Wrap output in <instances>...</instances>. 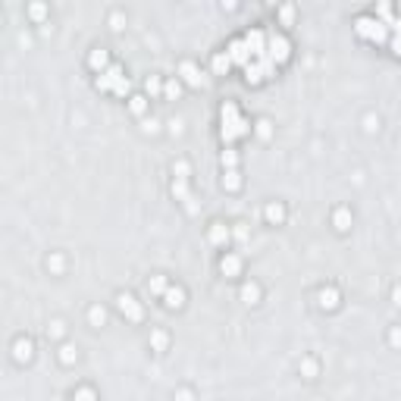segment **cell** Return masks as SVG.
Returning <instances> with one entry per match:
<instances>
[{"label":"cell","instance_id":"6da1fadb","mask_svg":"<svg viewBox=\"0 0 401 401\" xmlns=\"http://www.w3.org/2000/svg\"><path fill=\"white\" fill-rule=\"evenodd\" d=\"M242 135H248V123L238 116V107L232 100H226L223 104V141H235Z\"/></svg>","mask_w":401,"mask_h":401},{"label":"cell","instance_id":"7a4b0ae2","mask_svg":"<svg viewBox=\"0 0 401 401\" xmlns=\"http://www.w3.org/2000/svg\"><path fill=\"white\" fill-rule=\"evenodd\" d=\"M267 57L273 60V63H285V60L292 57V47H288V41L282 35H273L267 41Z\"/></svg>","mask_w":401,"mask_h":401},{"label":"cell","instance_id":"3957f363","mask_svg":"<svg viewBox=\"0 0 401 401\" xmlns=\"http://www.w3.org/2000/svg\"><path fill=\"white\" fill-rule=\"evenodd\" d=\"M245 44H248V50H251L254 60H263V57H267V38H263V31H248Z\"/></svg>","mask_w":401,"mask_h":401},{"label":"cell","instance_id":"277c9868","mask_svg":"<svg viewBox=\"0 0 401 401\" xmlns=\"http://www.w3.org/2000/svg\"><path fill=\"white\" fill-rule=\"evenodd\" d=\"M226 54H229V60H232V63H238V66H248V60H251V50H248V44H245V41H232Z\"/></svg>","mask_w":401,"mask_h":401},{"label":"cell","instance_id":"5b68a950","mask_svg":"<svg viewBox=\"0 0 401 401\" xmlns=\"http://www.w3.org/2000/svg\"><path fill=\"white\" fill-rule=\"evenodd\" d=\"M119 310H123L129 320H141V304L135 301L132 295H119Z\"/></svg>","mask_w":401,"mask_h":401},{"label":"cell","instance_id":"8992f818","mask_svg":"<svg viewBox=\"0 0 401 401\" xmlns=\"http://www.w3.org/2000/svg\"><path fill=\"white\" fill-rule=\"evenodd\" d=\"M219 270H223L226 276H238V270H242V260H238L235 254H229V257H223V263H219Z\"/></svg>","mask_w":401,"mask_h":401},{"label":"cell","instance_id":"52a82bcc","mask_svg":"<svg viewBox=\"0 0 401 401\" xmlns=\"http://www.w3.org/2000/svg\"><path fill=\"white\" fill-rule=\"evenodd\" d=\"M370 41H376V44L389 41V25L382 22V19H376V25H373V35H370Z\"/></svg>","mask_w":401,"mask_h":401},{"label":"cell","instance_id":"ba28073f","mask_svg":"<svg viewBox=\"0 0 401 401\" xmlns=\"http://www.w3.org/2000/svg\"><path fill=\"white\" fill-rule=\"evenodd\" d=\"M166 307H182V301H185V295H182V288H166Z\"/></svg>","mask_w":401,"mask_h":401},{"label":"cell","instance_id":"9c48e42d","mask_svg":"<svg viewBox=\"0 0 401 401\" xmlns=\"http://www.w3.org/2000/svg\"><path fill=\"white\" fill-rule=\"evenodd\" d=\"M373 25H376V19H367V16H364V19H357V22H354V29H357V35L370 38V35H373Z\"/></svg>","mask_w":401,"mask_h":401},{"label":"cell","instance_id":"30bf717a","mask_svg":"<svg viewBox=\"0 0 401 401\" xmlns=\"http://www.w3.org/2000/svg\"><path fill=\"white\" fill-rule=\"evenodd\" d=\"M182 75H185L188 85H201V75H198V69H194V63H182Z\"/></svg>","mask_w":401,"mask_h":401},{"label":"cell","instance_id":"8fae6325","mask_svg":"<svg viewBox=\"0 0 401 401\" xmlns=\"http://www.w3.org/2000/svg\"><path fill=\"white\" fill-rule=\"evenodd\" d=\"M229 66H232L229 54H216V57H213V69H216L219 75H223V72H229Z\"/></svg>","mask_w":401,"mask_h":401},{"label":"cell","instance_id":"7c38bea8","mask_svg":"<svg viewBox=\"0 0 401 401\" xmlns=\"http://www.w3.org/2000/svg\"><path fill=\"white\" fill-rule=\"evenodd\" d=\"M320 304H323V307H336V304H339L336 288H323V292H320Z\"/></svg>","mask_w":401,"mask_h":401},{"label":"cell","instance_id":"4fadbf2b","mask_svg":"<svg viewBox=\"0 0 401 401\" xmlns=\"http://www.w3.org/2000/svg\"><path fill=\"white\" fill-rule=\"evenodd\" d=\"M226 238H229V229H226V226H219V223H216V226L210 229V242H213V245L226 242Z\"/></svg>","mask_w":401,"mask_h":401},{"label":"cell","instance_id":"5bb4252c","mask_svg":"<svg viewBox=\"0 0 401 401\" xmlns=\"http://www.w3.org/2000/svg\"><path fill=\"white\" fill-rule=\"evenodd\" d=\"M29 357H31V342H22L19 339L16 342V361H29Z\"/></svg>","mask_w":401,"mask_h":401},{"label":"cell","instance_id":"9a60e30c","mask_svg":"<svg viewBox=\"0 0 401 401\" xmlns=\"http://www.w3.org/2000/svg\"><path fill=\"white\" fill-rule=\"evenodd\" d=\"M245 79H248L251 85H257V82L263 79V72H260V66H251V63H248V66H245Z\"/></svg>","mask_w":401,"mask_h":401},{"label":"cell","instance_id":"2e32d148","mask_svg":"<svg viewBox=\"0 0 401 401\" xmlns=\"http://www.w3.org/2000/svg\"><path fill=\"white\" fill-rule=\"evenodd\" d=\"M223 185H226L229 191H235L238 185H242V179H238V173H235V169H229V173L223 176Z\"/></svg>","mask_w":401,"mask_h":401},{"label":"cell","instance_id":"e0dca14e","mask_svg":"<svg viewBox=\"0 0 401 401\" xmlns=\"http://www.w3.org/2000/svg\"><path fill=\"white\" fill-rule=\"evenodd\" d=\"M242 298H245L248 304H254V301H257V285H245V288H242Z\"/></svg>","mask_w":401,"mask_h":401},{"label":"cell","instance_id":"ac0fdd59","mask_svg":"<svg viewBox=\"0 0 401 401\" xmlns=\"http://www.w3.org/2000/svg\"><path fill=\"white\" fill-rule=\"evenodd\" d=\"M151 292H163L166 295V279L163 276H154L151 279Z\"/></svg>","mask_w":401,"mask_h":401},{"label":"cell","instance_id":"d6986e66","mask_svg":"<svg viewBox=\"0 0 401 401\" xmlns=\"http://www.w3.org/2000/svg\"><path fill=\"white\" fill-rule=\"evenodd\" d=\"M348 223H351L348 210H339V213H336V226H339V229H348Z\"/></svg>","mask_w":401,"mask_h":401},{"label":"cell","instance_id":"ffe728a7","mask_svg":"<svg viewBox=\"0 0 401 401\" xmlns=\"http://www.w3.org/2000/svg\"><path fill=\"white\" fill-rule=\"evenodd\" d=\"M107 63V54L104 50H94V54H91V66H104Z\"/></svg>","mask_w":401,"mask_h":401},{"label":"cell","instance_id":"44dd1931","mask_svg":"<svg viewBox=\"0 0 401 401\" xmlns=\"http://www.w3.org/2000/svg\"><path fill=\"white\" fill-rule=\"evenodd\" d=\"M75 401H94V392L91 389H79L75 392Z\"/></svg>","mask_w":401,"mask_h":401},{"label":"cell","instance_id":"7402d4cb","mask_svg":"<svg viewBox=\"0 0 401 401\" xmlns=\"http://www.w3.org/2000/svg\"><path fill=\"white\" fill-rule=\"evenodd\" d=\"M389 44H392V50L401 57V31H392V41H389Z\"/></svg>","mask_w":401,"mask_h":401},{"label":"cell","instance_id":"603a6c76","mask_svg":"<svg viewBox=\"0 0 401 401\" xmlns=\"http://www.w3.org/2000/svg\"><path fill=\"white\" fill-rule=\"evenodd\" d=\"M267 216H270V219H282V207H279V204L267 207Z\"/></svg>","mask_w":401,"mask_h":401},{"label":"cell","instance_id":"cb8c5ba5","mask_svg":"<svg viewBox=\"0 0 401 401\" xmlns=\"http://www.w3.org/2000/svg\"><path fill=\"white\" fill-rule=\"evenodd\" d=\"M163 91H166L169 97H179V91H182V88H179V82H166V88H163Z\"/></svg>","mask_w":401,"mask_h":401},{"label":"cell","instance_id":"d4e9b609","mask_svg":"<svg viewBox=\"0 0 401 401\" xmlns=\"http://www.w3.org/2000/svg\"><path fill=\"white\" fill-rule=\"evenodd\" d=\"M91 323H94V326H100V323H104V310H100V307H94V310H91Z\"/></svg>","mask_w":401,"mask_h":401},{"label":"cell","instance_id":"484cf974","mask_svg":"<svg viewBox=\"0 0 401 401\" xmlns=\"http://www.w3.org/2000/svg\"><path fill=\"white\" fill-rule=\"evenodd\" d=\"M132 110L135 113H144V97H132Z\"/></svg>","mask_w":401,"mask_h":401},{"label":"cell","instance_id":"4316f807","mask_svg":"<svg viewBox=\"0 0 401 401\" xmlns=\"http://www.w3.org/2000/svg\"><path fill=\"white\" fill-rule=\"evenodd\" d=\"M154 345H157V348L166 345V336H163V332H154Z\"/></svg>","mask_w":401,"mask_h":401},{"label":"cell","instance_id":"83f0119b","mask_svg":"<svg viewBox=\"0 0 401 401\" xmlns=\"http://www.w3.org/2000/svg\"><path fill=\"white\" fill-rule=\"evenodd\" d=\"M176 179H185V176H188V166H185V163H176Z\"/></svg>","mask_w":401,"mask_h":401},{"label":"cell","instance_id":"f1b7e54d","mask_svg":"<svg viewBox=\"0 0 401 401\" xmlns=\"http://www.w3.org/2000/svg\"><path fill=\"white\" fill-rule=\"evenodd\" d=\"M148 91L154 94V91H160V79H148Z\"/></svg>","mask_w":401,"mask_h":401},{"label":"cell","instance_id":"f546056e","mask_svg":"<svg viewBox=\"0 0 401 401\" xmlns=\"http://www.w3.org/2000/svg\"><path fill=\"white\" fill-rule=\"evenodd\" d=\"M223 166H235V154H223Z\"/></svg>","mask_w":401,"mask_h":401},{"label":"cell","instance_id":"4dcf8cb0","mask_svg":"<svg viewBox=\"0 0 401 401\" xmlns=\"http://www.w3.org/2000/svg\"><path fill=\"white\" fill-rule=\"evenodd\" d=\"M72 357H75V354H72V348H69V345H66V348H63V361H66V364H69V361H72Z\"/></svg>","mask_w":401,"mask_h":401},{"label":"cell","instance_id":"1f68e13d","mask_svg":"<svg viewBox=\"0 0 401 401\" xmlns=\"http://www.w3.org/2000/svg\"><path fill=\"white\" fill-rule=\"evenodd\" d=\"M392 342H395V345H401V332H392Z\"/></svg>","mask_w":401,"mask_h":401},{"label":"cell","instance_id":"d6a6232c","mask_svg":"<svg viewBox=\"0 0 401 401\" xmlns=\"http://www.w3.org/2000/svg\"><path fill=\"white\" fill-rule=\"evenodd\" d=\"M395 301H398V304H401V288H398V292H395Z\"/></svg>","mask_w":401,"mask_h":401}]
</instances>
